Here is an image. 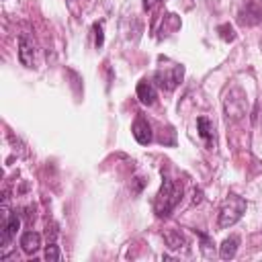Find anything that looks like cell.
Instances as JSON below:
<instances>
[{
  "label": "cell",
  "instance_id": "10",
  "mask_svg": "<svg viewBox=\"0 0 262 262\" xmlns=\"http://www.w3.org/2000/svg\"><path fill=\"white\" fill-rule=\"evenodd\" d=\"M20 248L25 254H35L41 248V235L37 231H25L20 237Z\"/></svg>",
  "mask_w": 262,
  "mask_h": 262
},
{
  "label": "cell",
  "instance_id": "1",
  "mask_svg": "<svg viewBox=\"0 0 262 262\" xmlns=\"http://www.w3.org/2000/svg\"><path fill=\"white\" fill-rule=\"evenodd\" d=\"M180 194H182V188H176L170 178H164V182H162V186L156 194V201H154V209H156L158 217L170 215V211L180 201Z\"/></svg>",
  "mask_w": 262,
  "mask_h": 262
},
{
  "label": "cell",
  "instance_id": "15",
  "mask_svg": "<svg viewBox=\"0 0 262 262\" xmlns=\"http://www.w3.org/2000/svg\"><path fill=\"white\" fill-rule=\"evenodd\" d=\"M199 237H201V252H203V256H205V258H211V256H213L211 237H209V235H205V233H199Z\"/></svg>",
  "mask_w": 262,
  "mask_h": 262
},
{
  "label": "cell",
  "instance_id": "9",
  "mask_svg": "<svg viewBox=\"0 0 262 262\" xmlns=\"http://www.w3.org/2000/svg\"><path fill=\"white\" fill-rule=\"evenodd\" d=\"M137 98H139L141 104L151 106V104L156 102V98H158V94H156V86H154L149 80H141V82L137 84Z\"/></svg>",
  "mask_w": 262,
  "mask_h": 262
},
{
  "label": "cell",
  "instance_id": "13",
  "mask_svg": "<svg viewBox=\"0 0 262 262\" xmlns=\"http://www.w3.org/2000/svg\"><path fill=\"white\" fill-rule=\"evenodd\" d=\"M164 237H166V242H168V246H170L172 250H180V246H184V244H186V242H184V237L180 235V231H174V229L166 231V233H164Z\"/></svg>",
  "mask_w": 262,
  "mask_h": 262
},
{
  "label": "cell",
  "instance_id": "16",
  "mask_svg": "<svg viewBox=\"0 0 262 262\" xmlns=\"http://www.w3.org/2000/svg\"><path fill=\"white\" fill-rule=\"evenodd\" d=\"M61 258V254H59V248L55 246V242H51L47 248H45V260H49V262H57Z\"/></svg>",
  "mask_w": 262,
  "mask_h": 262
},
{
  "label": "cell",
  "instance_id": "7",
  "mask_svg": "<svg viewBox=\"0 0 262 262\" xmlns=\"http://www.w3.org/2000/svg\"><path fill=\"white\" fill-rule=\"evenodd\" d=\"M131 131H133V137L137 139V143H141V145H147V143L154 139V135H151V127H149L147 119H143V117H137V119H135Z\"/></svg>",
  "mask_w": 262,
  "mask_h": 262
},
{
  "label": "cell",
  "instance_id": "18",
  "mask_svg": "<svg viewBox=\"0 0 262 262\" xmlns=\"http://www.w3.org/2000/svg\"><path fill=\"white\" fill-rule=\"evenodd\" d=\"M158 0H143V8L145 10H149V8H154V4H156Z\"/></svg>",
  "mask_w": 262,
  "mask_h": 262
},
{
  "label": "cell",
  "instance_id": "11",
  "mask_svg": "<svg viewBox=\"0 0 262 262\" xmlns=\"http://www.w3.org/2000/svg\"><path fill=\"white\" fill-rule=\"evenodd\" d=\"M196 125H199V135L207 141V145L209 147H213L215 145V133H213V123L207 119V117H199V121H196Z\"/></svg>",
  "mask_w": 262,
  "mask_h": 262
},
{
  "label": "cell",
  "instance_id": "12",
  "mask_svg": "<svg viewBox=\"0 0 262 262\" xmlns=\"http://www.w3.org/2000/svg\"><path fill=\"white\" fill-rule=\"evenodd\" d=\"M237 246H239V237H237V235L227 237V239L219 246V256H221L223 260H231V258L235 256V252H237Z\"/></svg>",
  "mask_w": 262,
  "mask_h": 262
},
{
  "label": "cell",
  "instance_id": "3",
  "mask_svg": "<svg viewBox=\"0 0 262 262\" xmlns=\"http://www.w3.org/2000/svg\"><path fill=\"white\" fill-rule=\"evenodd\" d=\"M182 76H184V68H182L180 63H170V66H166V68H160L154 78H156V82H158L160 88H164V90H174V88L180 84Z\"/></svg>",
  "mask_w": 262,
  "mask_h": 262
},
{
  "label": "cell",
  "instance_id": "5",
  "mask_svg": "<svg viewBox=\"0 0 262 262\" xmlns=\"http://www.w3.org/2000/svg\"><path fill=\"white\" fill-rule=\"evenodd\" d=\"M260 20H262V8L258 4H254V2L246 4V8H242L239 14H237V23L244 25V27H254Z\"/></svg>",
  "mask_w": 262,
  "mask_h": 262
},
{
  "label": "cell",
  "instance_id": "17",
  "mask_svg": "<svg viewBox=\"0 0 262 262\" xmlns=\"http://www.w3.org/2000/svg\"><path fill=\"white\" fill-rule=\"evenodd\" d=\"M94 33H96V47H102L104 37H102V25H100V23L94 25Z\"/></svg>",
  "mask_w": 262,
  "mask_h": 262
},
{
  "label": "cell",
  "instance_id": "19",
  "mask_svg": "<svg viewBox=\"0 0 262 262\" xmlns=\"http://www.w3.org/2000/svg\"><path fill=\"white\" fill-rule=\"evenodd\" d=\"M201 201V190H194V201L192 203H199Z\"/></svg>",
  "mask_w": 262,
  "mask_h": 262
},
{
  "label": "cell",
  "instance_id": "14",
  "mask_svg": "<svg viewBox=\"0 0 262 262\" xmlns=\"http://www.w3.org/2000/svg\"><path fill=\"white\" fill-rule=\"evenodd\" d=\"M217 33H219V37H221L223 41H227V43L235 39V31H233V27L227 25V23H225V25H219V27H217Z\"/></svg>",
  "mask_w": 262,
  "mask_h": 262
},
{
  "label": "cell",
  "instance_id": "6",
  "mask_svg": "<svg viewBox=\"0 0 262 262\" xmlns=\"http://www.w3.org/2000/svg\"><path fill=\"white\" fill-rule=\"evenodd\" d=\"M18 59L27 68H33L35 63V47H33V41L25 33L18 37Z\"/></svg>",
  "mask_w": 262,
  "mask_h": 262
},
{
  "label": "cell",
  "instance_id": "2",
  "mask_svg": "<svg viewBox=\"0 0 262 262\" xmlns=\"http://www.w3.org/2000/svg\"><path fill=\"white\" fill-rule=\"evenodd\" d=\"M244 213H246V199H242L237 194H229L219 209V227L221 229L231 227L233 223H237L242 219Z\"/></svg>",
  "mask_w": 262,
  "mask_h": 262
},
{
  "label": "cell",
  "instance_id": "4",
  "mask_svg": "<svg viewBox=\"0 0 262 262\" xmlns=\"http://www.w3.org/2000/svg\"><path fill=\"white\" fill-rule=\"evenodd\" d=\"M18 227H20V219H18L16 213H8V215L2 219V233H0L2 246H8V244L12 242V237H14L16 231H18Z\"/></svg>",
  "mask_w": 262,
  "mask_h": 262
},
{
  "label": "cell",
  "instance_id": "8",
  "mask_svg": "<svg viewBox=\"0 0 262 262\" xmlns=\"http://www.w3.org/2000/svg\"><path fill=\"white\" fill-rule=\"evenodd\" d=\"M244 106H246V98L239 94V98H233V90L227 94L225 98V113H227V119H239L244 115Z\"/></svg>",
  "mask_w": 262,
  "mask_h": 262
}]
</instances>
